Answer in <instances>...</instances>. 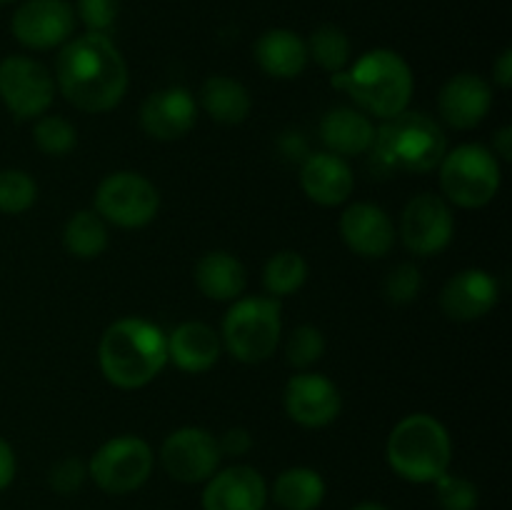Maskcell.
<instances>
[{"label": "cell", "instance_id": "obj_1", "mask_svg": "<svg viewBox=\"0 0 512 510\" xmlns=\"http://www.w3.org/2000/svg\"><path fill=\"white\" fill-rule=\"evenodd\" d=\"M55 85L73 108L108 113L125 98L128 65L108 35L85 33L60 50Z\"/></svg>", "mask_w": 512, "mask_h": 510}, {"label": "cell", "instance_id": "obj_2", "mask_svg": "<svg viewBox=\"0 0 512 510\" xmlns=\"http://www.w3.org/2000/svg\"><path fill=\"white\" fill-rule=\"evenodd\" d=\"M98 363L115 388H143L168 365V335L143 318L115 320L100 338Z\"/></svg>", "mask_w": 512, "mask_h": 510}, {"label": "cell", "instance_id": "obj_3", "mask_svg": "<svg viewBox=\"0 0 512 510\" xmlns=\"http://www.w3.org/2000/svg\"><path fill=\"white\" fill-rule=\"evenodd\" d=\"M445 153L448 140L438 120L403 110L375 128V140L365 155H370V170L378 178H390L395 173H428L438 168Z\"/></svg>", "mask_w": 512, "mask_h": 510}, {"label": "cell", "instance_id": "obj_4", "mask_svg": "<svg viewBox=\"0 0 512 510\" xmlns=\"http://www.w3.org/2000/svg\"><path fill=\"white\" fill-rule=\"evenodd\" d=\"M330 83L348 93L358 110L378 120H390L408 110L415 88L410 65L388 48L368 50L343 73H335Z\"/></svg>", "mask_w": 512, "mask_h": 510}, {"label": "cell", "instance_id": "obj_5", "mask_svg": "<svg viewBox=\"0 0 512 510\" xmlns=\"http://www.w3.org/2000/svg\"><path fill=\"white\" fill-rule=\"evenodd\" d=\"M385 458L393 473L408 483H435L440 475L448 473L453 443L438 418L428 413H413L390 430Z\"/></svg>", "mask_w": 512, "mask_h": 510}, {"label": "cell", "instance_id": "obj_6", "mask_svg": "<svg viewBox=\"0 0 512 510\" xmlns=\"http://www.w3.org/2000/svg\"><path fill=\"white\" fill-rule=\"evenodd\" d=\"M283 335L280 303L270 295L233 300L223 320V345L240 363H263L275 353Z\"/></svg>", "mask_w": 512, "mask_h": 510}, {"label": "cell", "instance_id": "obj_7", "mask_svg": "<svg viewBox=\"0 0 512 510\" xmlns=\"http://www.w3.org/2000/svg\"><path fill=\"white\" fill-rule=\"evenodd\" d=\"M440 188L458 208H483L500 190V160L478 143L453 148L440 160Z\"/></svg>", "mask_w": 512, "mask_h": 510}, {"label": "cell", "instance_id": "obj_8", "mask_svg": "<svg viewBox=\"0 0 512 510\" xmlns=\"http://www.w3.org/2000/svg\"><path fill=\"white\" fill-rule=\"evenodd\" d=\"M155 455L148 440L118 435L100 445L88 463V475L103 493L128 495L143 488L153 475Z\"/></svg>", "mask_w": 512, "mask_h": 510}, {"label": "cell", "instance_id": "obj_9", "mask_svg": "<svg viewBox=\"0 0 512 510\" xmlns=\"http://www.w3.org/2000/svg\"><path fill=\"white\" fill-rule=\"evenodd\" d=\"M160 208L158 188L133 170L110 173L95 193V213L118 228H143Z\"/></svg>", "mask_w": 512, "mask_h": 510}, {"label": "cell", "instance_id": "obj_10", "mask_svg": "<svg viewBox=\"0 0 512 510\" xmlns=\"http://www.w3.org/2000/svg\"><path fill=\"white\" fill-rule=\"evenodd\" d=\"M55 98V80L43 63L28 55H8L0 63V100L18 120H38Z\"/></svg>", "mask_w": 512, "mask_h": 510}, {"label": "cell", "instance_id": "obj_11", "mask_svg": "<svg viewBox=\"0 0 512 510\" xmlns=\"http://www.w3.org/2000/svg\"><path fill=\"white\" fill-rule=\"evenodd\" d=\"M220 460L223 453L218 438L195 425L173 430L160 445V463L165 473L185 485L205 483L220 468Z\"/></svg>", "mask_w": 512, "mask_h": 510}, {"label": "cell", "instance_id": "obj_12", "mask_svg": "<svg viewBox=\"0 0 512 510\" xmlns=\"http://www.w3.org/2000/svg\"><path fill=\"white\" fill-rule=\"evenodd\" d=\"M455 233V218L448 200L433 193H420L405 205L400 218V238L415 255H438L450 245Z\"/></svg>", "mask_w": 512, "mask_h": 510}, {"label": "cell", "instance_id": "obj_13", "mask_svg": "<svg viewBox=\"0 0 512 510\" xmlns=\"http://www.w3.org/2000/svg\"><path fill=\"white\" fill-rule=\"evenodd\" d=\"M75 13L68 0H25L10 20L15 40L30 50H50L73 35Z\"/></svg>", "mask_w": 512, "mask_h": 510}, {"label": "cell", "instance_id": "obj_14", "mask_svg": "<svg viewBox=\"0 0 512 510\" xmlns=\"http://www.w3.org/2000/svg\"><path fill=\"white\" fill-rule=\"evenodd\" d=\"M283 405L288 418L303 428H325L340 415L343 398L333 380L303 370L285 383Z\"/></svg>", "mask_w": 512, "mask_h": 510}, {"label": "cell", "instance_id": "obj_15", "mask_svg": "<svg viewBox=\"0 0 512 510\" xmlns=\"http://www.w3.org/2000/svg\"><path fill=\"white\" fill-rule=\"evenodd\" d=\"M270 498L268 483L250 465H230L215 470L205 480L203 510H265Z\"/></svg>", "mask_w": 512, "mask_h": 510}, {"label": "cell", "instance_id": "obj_16", "mask_svg": "<svg viewBox=\"0 0 512 510\" xmlns=\"http://www.w3.org/2000/svg\"><path fill=\"white\" fill-rule=\"evenodd\" d=\"M198 120V100L188 88L170 85L150 93L140 105V125L155 140H178L193 130Z\"/></svg>", "mask_w": 512, "mask_h": 510}, {"label": "cell", "instance_id": "obj_17", "mask_svg": "<svg viewBox=\"0 0 512 510\" xmlns=\"http://www.w3.org/2000/svg\"><path fill=\"white\" fill-rule=\"evenodd\" d=\"M498 280L483 268H465L445 283L440 308L450 320L470 323L488 315L498 305Z\"/></svg>", "mask_w": 512, "mask_h": 510}, {"label": "cell", "instance_id": "obj_18", "mask_svg": "<svg viewBox=\"0 0 512 510\" xmlns=\"http://www.w3.org/2000/svg\"><path fill=\"white\" fill-rule=\"evenodd\" d=\"M493 90L488 80L475 73H458L440 88L438 110L440 118L455 130L478 128L490 113Z\"/></svg>", "mask_w": 512, "mask_h": 510}, {"label": "cell", "instance_id": "obj_19", "mask_svg": "<svg viewBox=\"0 0 512 510\" xmlns=\"http://www.w3.org/2000/svg\"><path fill=\"white\" fill-rule=\"evenodd\" d=\"M340 235L360 258H385L395 243L393 220L373 203L348 205L340 215Z\"/></svg>", "mask_w": 512, "mask_h": 510}, {"label": "cell", "instance_id": "obj_20", "mask_svg": "<svg viewBox=\"0 0 512 510\" xmlns=\"http://www.w3.org/2000/svg\"><path fill=\"white\" fill-rule=\"evenodd\" d=\"M300 188L313 203L333 208L353 195V170L340 155L328 153V150L313 153L303 160V168H300Z\"/></svg>", "mask_w": 512, "mask_h": 510}, {"label": "cell", "instance_id": "obj_21", "mask_svg": "<svg viewBox=\"0 0 512 510\" xmlns=\"http://www.w3.org/2000/svg\"><path fill=\"white\" fill-rule=\"evenodd\" d=\"M223 353V340L210 325L188 320L168 335V360L183 373H208Z\"/></svg>", "mask_w": 512, "mask_h": 510}, {"label": "cell", "instance_id": "obj_22", "mask_svg": "<svg viewBox=\"0 0 512 510\" xmlns=\"http://www.w3.org/2000/svg\"><path fill=\"white\" fill-rule=\"evenodd\" d=\"M320 140L328 153L340 155V158L365 155L375 140V125L363 110L340 105V108H330L320 120Z\"/></svg>", "mask_w": 512, "mask_h": 510}, {"label": "cell", "instance_id": "obj_23", "mask_svg": "<svg viewBox=\"0 0 512 510\" xmlns=\"http://www.w3.org/2000/svg\"><path fill=\"white\" fill-rule=\"evenodd\" d=\"M195 285L200 293L218 303H233L245 293L248 275L243 263L233 253L210 250L195 265Z\"/></svg>", "mask_w": 512, "mask_h": 510}, {"label": "cell", "instance_id": "obj_24", "mask_svg": "<svg viewBox=\"0 0 512 510\" xmlns=\"http://www.w3.org/2000/svg\"><path fill=\"white\" fill-rule=\"evenodd\" d=\"M255 60L263 68V73L273 75V78H298L310 60L308 45L293 30L273 28L260 35L258 43H255Z\"/></svg>", "mask_w": 512, "mask_h": 510}, {"label": "cell", "instance_id": "obj_25", "mask_svg": "<svg viewBox=\"0 0 512 510\" xmlns=\"http://www.w3.org/2000/svg\"><path fill=\"white\" fill-rule=\"evenodd\" d=\"M200 105L223 125H240L250 115V93L243 83L228 75H210L200 88Z\"/></svg>", "mask_w": 512, "mask_h": 510}, {"label": "cell", "instance_id": "obj_26", "mask_svg": "<svg viewBox=\"0 0 512 510\" xmlns=\"http://www.w3.org/2000/svg\"><path fill=\"white\" fill-rule=\"evenodd\" d=\"M273 500L280 510H318L325 500V480L313 468H288L275 478Z\"/></svg>", "mask_w": 512, "mask_h": 510}, {"label": "cell", "instance_id": "obj_27", "mask_svg": "<svg viewBox=\"0 0 512 510\" xmlns=\"http://www.w3.org/2000/svg\"><path fill=\"white\" fill-rule=\"evenodd\" d=\"M63 245L80 260H93L108 248V223L95 210H78L65 223Z\"/></svg>", "mask_w": 512, "mask_h": 510}, {"label": "cell", "instance_id": "obj_28", "mask_svg": "<svg viewBox=\"0 0 512 510\" xmlns=\"http://www.w3.org/2000/svg\"><path fill=\"white\" fill-rule=\"evenodd\" d=\"M308 280V263L295 250H280L265 263L263 285L270 298H285L303 288Z\"/></svg>", "mask_w": 512, "mask_h": 510}, {"label": "cell", "instance_id": "obj_29", "mask_svg": "<svg viewBox=\"0 0 512 510\" xmlns=\"http://www.w3.org/2000/svg\"><path fill=\"white\" fill-rule=\"evenodd\" d=\"M308 58H313L328 73H343L350 65V40L338 25H320L308 38Z\"/></svg>", "mask_w": 512, "mask_h": 510}, {"label": "cell", "instance_id": "obj_30", "mask_svg": "<svg viewBox=\"0 0 512 510\" xmlns=\"http://www.w3.org/2000/svg\"><path fill=\"white\" fill-rule=\"evenodd\" d=\"M38 200V183L25 170H0V213L20 215Z\"/></svg>", "mask_w": 512, "mask_h": 510}, {"label": "cell", "instance_id": "obj_31", "mask_svg": "<svg viewBox=\"0 0 512 510\" xmlns=\"http://www.w3.org/2000/svg\"><path fill=\"white\" fill-rule=\"evenodd\" d=\"M33 140L45 155H68L78 143V130L70 120L60 118V115H40L33 125Z\"/></svg>", "mask_w": 512, "mask_h": 510}, {"label": "cell", "instance_id": "obj_32", "mask_svg": "<svg viewBox=\"0 0 512 510\" xmlns=\"http://www.w3.org/2000/svg\"><path fill=\"white\" fill-rule=\"evenodd\" d=\"M325 353V338L315 325H298L293 333L288 335L285 343V358L293 368L305 370L313 363H318Z\"/></svg>", "mask_w": 512, "mask_h": 510}, {"label": "cell", "instance_id": "obj_33", "mask_svg": "<svg viewBox=\"0 0 512 510\" xmlns=\"http://www.w3.org/2000/svg\"><path fill=\"white\" fill-rule=\"evenodd\" d=\"M435 495L443 510H478L480 493L473 480L455 473H443L435 480Z\"/></svg>", "mask_w": 512, "mask_h": 510}, {"label": "cell", "instance_id": "obj_34", "mask_svg": "<svg viewBox=\"0 0 512 510\" xmlns=\"http://www.w3.org/2000/svg\"><path fill=\"white\" fill-rule=\"evenodd\" d=\"M423 290V275L420 270L415 268L413 263H400L395 265L393 270L388 273L383 285V293L388 298V303L393 305H408L413 303L415 298Z\"/></svg>", "mask_w": 512, "mask_h": 510}, {"label": "cell", "instance_id": "obj_35", "mask_svg": "<svg viewBox=\"0 0 512 510\" xmlns=\"http://www.w3.org/2000/svg\"><path fill=\"white\" fill-rule=\"evenodd\" d=\"M85 478H88V465L83 463L75 455L53 463V468L48 470V485L50 490H55L58 495H73L83 488Z\"/></svg>", "mask_w": 512, "mask_h": 510}, {"label": "cell", "instance_id": "obj_36", "mask_svg": "<svg viewBox=\"0 0 512 510\" xmlns=\"http://www.w3.org/2000/svg\"><path fill=\"white\" fill-rule=\"evenodd\" d=\"M120 13V0H78V15L88 33H103L113 28Z\"/></svg>", "mask_w": 512, "mask_h": 510}, {"label": "cell", "instance_id": "obj_37", "mask_svg": "<svg viewBox=\"0 0 512 510\" xmlns=\"http://www.w3.org/2000/svg\"><path fill=\"white\" fill-rule=\"evenodd\" d=\"M220 453L233 455V458H243L250 448H253V435L245 428H230L223 438H218Z\"/></svg>", "mask_w": 512, "mask_h": 510}, {"label": "cell", "instance_id": "obj_38", "mask_svg": "<svg viewBox=\"0 0 512 510\" xmlns=\"http://www.w3.org/2000/svg\"><path fill=\"white\" fill-rule=\"evenodd\" d=\"M18 473V460H15V450L8 440L0 435V493L8 488Z\"/></svg>", "mask_w": 512, "mask_h": 510}, {"label": "cell", "instance_id": "obj_39", "mask_svg": "<svg viewBox=\"0 0 512 510\" xmlns=\"http://www.w3.org/2000/svg\"><path fill=\"white\" fill-rule=\"evenodd\" d=\"M493 80L500 88L508 90L512 85V50L505 48L493 65Z\"/></svg>", "mask_w": 512, "mask_h": 510}, {"label": "cell", "instance_id": "obj_40", "mask_svg": "<svg viewBox=\"0 0 512 510\" xmlns=\"http://www.w3.org/2000/svg\"><path fill=\"white\" fill-rule=\"evenodd\" d=\"M493 155H495V158H503V160L512 158V128H510V125H503V128L495 133Z\"/></svg>", "mask_w": 512, "mask_h": 510}, {"label": "cell", "instance_id": "obj_41", "mask_svg": "<svg viewBox=\"0 0 512 510\" xmlns=\"http://www.w3.org/2000/svg\"><path fill=\"white\" fill-rule=\"evenodd\" d=\"M350 510H390V508L383 503H375V500H365V503H358L355 508H350Z\"/></svg>", "mask_w": 512, "mask_h": 510}, {"label": "cell", "instance_id": "obj_42", "mask_svg": "<svg viewBox=\"0 0 512 510\" xmlns=\"http://www.w3.org/2000/svg\"><path fill=\"white\" fill-rule=\"evenodd\" d=\"M5 3H13V0H0V5H5Z\"/></svg>", "mask_w": 512, "mask_h": 510}]
</instances>
